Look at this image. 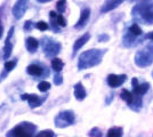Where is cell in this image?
Segmentation results:
<instances>
[{
	"label": "cell",
	"instance_id": "cell-1",
	"mask_svg": "<svg viewBox=\"0 0 153 137\" xmlns=\"http://www.w3.org/2000/svg\"><path fill=\"white\" fill-rule=\"evenodd\" d=\"M105 53H106V49H89V50L83 52L79 56L78 69L81 71L85 69H89V67L98 65L102 62V59Z\"/></svg>",
	"mask_w": 153,
	"mask_h": 137
},
{
	"label": "cell",
	"instance_id": "cell-2",
	"mask_svg": "<svg viewBox=\"0 0 153 137\" xmlns=\"http://www.w3.org/2000/svg\"><path fill=\"white\" fill-rule=\"evenodd\" d=\"M133 16L144 24H153V1H143L133 8Z\"/></svg>",
	"mask_w": 153,
	"mask_h": 137
},
{
	"label": "cell",
	"instance_id": "cell-3",
	"mask_svg": "<svg viewBox=\"0 0 153 137\" xmlns=\"http://www.w3.org/2000/svg\"><path fill=\"white\" fill-rule=\"evenodd\" d=\"M37 126L32 122L23 121L16 124L6 134V137H34Z\"/></svg>",
	"mask_w": 153,
	"mask_h": 137
},
{
	"label": "cell",
	"instance_id": "cell-4",
	"mask_svg": "<svg viewBox=\"0 0 153 137\" xmlns=\"http://www.w3.org/2000/svg\"><path fill=\"white\" fill-rule=\"evenodd\" d=\"M40 45L42 47L45 56L48 57V59H51V57L56 56L58 53L61 52V49H62L61 42L51 39V38H48V37H44L41 39V41H40Z\"/></svg>",
	"mask_w": 153,
	"mask_h": 137
},
{
	"label": "cell",
	"instance_id": "cell-5",
	"mask_svg": "<svg viewBox=\"0 0 153 137\" xmlns=\"http://www.w3.org/2000/svg\"><path fill=\"white\" fill-rule=\"evenodd\" d=\"M135 63L140 67L149 66L153 63V46L149 45L137 52L135 56Z\"/></svg>",
	"mask_w": 153,
	"mask_h": 137
},
{
	"label": "cell",
	"instance_id": "cell-6",
	"mask_svg": "<svg viewBox=\"0 0 153 137\" xmlns=\"http://www.w3.org/2000/svg\"><path fill=\"white\" fill-rule=\"evenodd\" d=\"M55 126L57 128H65L68 126L74 124L76 121V116L74 112L71 110H66V111L59 112L57 116L55 117Z\"/></svg>",
	"mask_w": 153,
	"mask_h": 137
},
{
	"label": "cell",
	"instance_id": "cell-7",
	"mask_svg": "<svg viewBox=\"0 0 153 137\" xmlns=\"http://www.w3.org/2000/svg\"><path fill=\"white\" fill-rule=\"evenodd\" d=\"M21 99L27 101L30 107H31V109H36V107L41 106V105L44 104V102L47 99V95L40 97L38 95H36V94H23V95L21 96Z\"/></svg>",
	"mask_w": 153,
	"mask_h": 137
},
{
	"label": "cell",
	"instance_id": "cell-8",
	"mask_svg": "<svg viewBox=\"0 0 153 137\" xmlns=\"http://www.w3.org/2000/svg\"><path fill=\"white\" fill-rule=\"evenodd\" d=\"M27 4H29V0H16L13 7V10H12L13 16L16 20H21L24 16L26 9H27Z\"/></svg>",
	"mask_w": 153,
	"mask_h": 137
},
{
	"label": "cell",
	"instance_id": "cell-9",
	"mask_svg": "<svg viewBox=\"0 0 153 137\" xmlns=\"http://www.w3.org/2000/svg\"><path fill=\"white\" fill-rule=\"evenodd\" d=\"M26 72H27V74L33 76V77H44L49 73L46 70V66L40 63H32L30 65H27Z\"/></svg>",
	"mask_w": 153,
	"mask_h": 137
},
{
	"label": "cell",
	"instance_id": "cell-10",
	"mask_svg": "<svg viewBox=\"0 0 153 137\" xmlns=\"http://www.w3.org/2000/svg\"><path fill=\"white\" fill-rule=\"evenodd\" d=\"M131 84H133V95L134 96H143L146 94V91L150 88V85L147 82L144 84H138V80L137 78H133L131 80Z\"/></svg>",
	"mask_w": 153,
	"mask_h": 137
},
{
	"label": "cell",
	"instance_id": "cell-11",
	"mask_svg": "<svg viewBox=\"0 0 153 137\" xmlns=\"http://www.w3.org/2000/svg\"><path fill=\"white\" fill-rule=\"evenodd\" d=\"M15 31V27L12 26L9 29V32L7 34L6 40H5V46H4V59H8L12 55V50H13V44H12V37Z\"/></svg>",
	"mask_w": 153,
	"mask_h": 137
},
{
	"label": "cell",
	"instance_id": "cell-12",
	"mask_svg": "<svg viewBox=\"0 0 153 137\" xmlns=\"http://www.w3.org/2000/svg\"><path fill=\"white\" fill-rule=\"evenodd\" d=\"M127 80L126 74H108V85L111 88H118Z\"/></svg>",
	"mask_w": 153,
	"mask_h": 137
},
{
	"label": "cell",
	"instance_id": "cell-13",
	"mask_svg": "<svg viewBox=\"0 0 153 137\" xmlns=\"http://www.w3.org/2000/svg\"><path fill=\"white\" fill-rule=\"evenodd\" d=\"M90 17V9L88 7H86V8H83L82 10H81V14H80V17H79V20L76 22V24L74 25V29L76 30H80V29H82L83 26L87 24V22L89 20Z\"/></svg>",
	"mask_w": 153,
	"mask_h": 137
},
{
	"label": "cell",
	"instance_id": "cell-14",
	"mask_svg": "<svg viewBox=\"0 0 153 137\" xmlns=\"http://www.w3.org/2000/svg\"><path fill=\"white\" fill-rule=\"evenodd\" d=\"M89 39H90L89 33H85V34H82L80 38H78V39L76 40V42H74V45H73V53H72V56H73V57L76 56V53L79 52V49H81L82 46L87 44V41H88Z\"/></svg>",
	"mask_w": 153,
	"mask_h": 137
},
{
	"label": "cell",
	"instance_id": "cell-15",
	"mask_svg": "<svg viewBox=\"0 0 153 137\" xmlns=\"http://www.w3.org/2000/svg\"><path fill=\"white\" fill-rule=\"evenodd\" d=\"M125 0H105L101 8V13H108L115 9L119 5H121Z\"/></svg>",
	"mask_w": 153,
	"mask_h": 137
},
{
	"label": "cell",
	"instance_id": "cell-16",
	"mask_svg": "<svg viewBox=\"0 0 153 137\" xmlns=\"http://www.w3.org/2000/svg\"><path fill=\"white\" fill-rule=\"evenodd\" d=\"M39 45H40L39 40H37L36 38H33V37H27L25 39L26 49H27V52L32 53V54L37 52V49L39 48Z\"/></svg>",
	"mask_w": 153,
	"mask_h": 137
},
{
	"label": "cell",
	"instance_id": "cell-17",
	"mask_svg": "<svg viewBox=\"0 0 153 137\" xmlns=\"http://www.w3.org/2000/svg\"><path fill=\"white\" fill-rule=\"evenodd\" d=\"M87 96V91L81 82H78L74 85V97L76 101H83Z\"/></svg>",
	"mask_w": 153,
	"mask_h": 137
},
{
	"label": "cell",
	"instance_id": "cell-18",
	"mask_svg": "<svg viewBox=\"0 0 153 137\" xmlns=\"http://www.w3.org/2000/svg\"><path fill=\"white\" fill-rule=\"evenodd\" d=\"M120 97H121V99H123L128 105H130L131 102H133V99H134V95H133L131 91L127 90V89H122L121 93H120Z\"/></svg>",
	"mask_w": 153,
	"mask_h": 137
},
{
	"label": "cell",
	"instance_id": "cell-19",
	"mask_svg": "<svg viewBox=\"0 0 153 137\" xmlns=\"http://www.w3.org/2000/svg\"><path fill=\"white\" fill-rule=\"evenodd\" d=\"M63 67H64V63L61 59L55 57V59H51V69L55 72H61Z\"/></svg>",
	"mask_w": 153,
	"mask_h": 137
},
{
	"label": "cell",
	"instance_id": "cell-20",
	"mask_svg": "<svg viewBox=\"0 0 153 137\" xmlns=\"http://www.w3.org/2000/svg\"><path fill=\"white\" fill-rule=\"evenodd\" d=\"M123 130L121 127H112L110 128L106 134V137H122Z\"/></svg>",
	"mask_w": 153,
	"mask_h": 137
},
{
	"label": "cell",
	"instance_id": "cell-21",
	"mask_svg": "<svg viewBox=\"0 0 153 137\" xmlns=\"http://www.w3.org/2000/svg\"><path fill=\"white\" fill-rule=\"evenodd\" d=\"M128 32H130L131 34H134L135 37H138V36H140V34L143 33V31H142L140 26L138 25L137 23H134V24H131V25L129 26Z\"/></svg>",
	"mask_w": 153,
	"mask_h": 137
},
{
	"label": "cell",
	"instance_id": "cell-22",
	"mask_svg": "<svg viewBox=\"0 0 153 137\" xmlns=\"http://www.w3.org/2000/svg\"><path fill=\"white\" fill-rule=\"evenodd\" d=\"M54 17H55V21H56V23H57V24L61 26V27H64V26H66V20L64 19V16L62 15V14H56V13H55Z\"/></svg>",
	"mask_w": 153,
	"mask_h": 137
},
{
	"label": "cell",
	"instance_id": "cell-23",
	"mask_svg": "<svg viewBox=\"0 0 153 137\" xmlns=\"http://www.w3.org/2000/svg\"><path fill=\"white\" fill-rule=\"evenodd\" d=\"M56 9L58 14H63L66 10V0H58L56 4Z\"/></svg>",
	"mask_w": 153,
	"mask_h": 137
},
{
	"label": "cell",
	"instance_id": "cell-24",
	"mask_svg": "<svg viewBox=\"0 0 153 137\" xmlns=\"http://www.w3.org/2000/svg\"><path fill=\"white\" fill-rule=\"evenodd\" d=\"M16 64H17V61H16V59L5 62V70H6L7 73H8V72H10V71H13L14 69H15V66H16Z\"/></svg>",
	"mask_w": 153,
	"mask_h": 137
},
{
	"label": "cell",
	"instance_id": "cell-25",
	"mask_svg": "<svg viewBox=\"0 0 153 137\" xmlns=\"http://www.w3.org/2000/svg\"><path fill=\"white\" fill-rule=\"evenodd\" d=\"M51 86L48 81H41L38 85V89L41 91V93H46V91H48L51 89Z\"/></svg>",
	"mask_w": 153,
	"mask_h": 137
},
{
	"label": "cell",
	"instance_id": "cell-26",
	"mask_svg": "<svg viewBox=\"0 0 153 137\" xmlns=\"http://www.w3.org/2000/svg\"><path fill=\"white\" fill-rule=\"evenodd\" d=\"M34 137H55V133L51 129H46V130L38 133Z\"/></svg>",
	"mask_w": 153,
	"mask_h": 137
},
{
	"label": "cell",
	"instance_id": "cell-27",
	"mask_svg": "<svg viewBox=\"0 0 153 137\" xmlns=\"http://www.w3.org/2000/svg\"><path fill=\"white\" fill-rule=\"evenodd\" d=\"M36 27L40 31H46V30L49 29V25H48V23H46L45 21H39L38 23L36 24Z\"/></svg>",
	"mask_w": 153,
	"mask_h": 137
},
{
	"label": "cell",
	"instance_id": "cell-28",
	"mask_svg": "<svg viewBox=\"0 0 153 137\" xmlns=\"http://www.w3.org/2000/svg\"><path fill=\"white\" fill-rule=\"evenodd\" d=\"M89 137H102V130L100 129V128H97V127H94L91 130L89 131Z\"/></svg>",
	"mask_w": 153,
	"mask_h": 137
},
{
	"label": "cell",
	"instance_id": "cell-29",
	"mask_svg": "<svg viewBox=\"0 0 153 137\" xmlns=\"http://www.w3.org/2000/svg\"><path fill=\"white\" fill-rule=\"evenodd\" d=\"M54 84L56 86L62 85L63 84V77L61 74V72H56V74L54 76Z\"/></svg>",
	"mask_w": 153,
	"mask_h": 137
},
{
	"label": "cell",
	"instance_id": "cell-30",
	"mask_svg": "<svg viewBox=\"0 0 153 137\" xmlns=\"http://www.w3.org/2000/svg\"><path fill=\"white\" fill-rule=\"evenodd\" d=\"M24 31L26 32H29V31H31L32 29H33V22L32 21H26L25 23H24Z\"/></svg>",
	"mask_w": 153,
	"mask_h": 137
},
{
	"label": "cell",
	"instance_id": "cell-31",
	"mask_svg": "<svg viewBox=\"0 0 153 137\" xmlns=\"http://www.w3.org/2000/svg\"><path fill=\"white\" fill-rule=\"evenodd\" d=\"M110 39V37H108V34H101L100 37H98V41H101V42H104V41H108Z\"/></svg>",
	"mask_w": 153,
	"mask_h": 137
},
{
	"label": "cell",
	"instance_id": "cell-32",
	"mask_svg": "<svg viewBox=\"0 0 153 137\" xmlns=\"http://www.w3.org/2000/svg\"><path fill=\"white\" fill-rule=\"evenodd\" d=\"M2 32H4V26L1 24V20H0V39H1V37H2Z\"/></svg>",
	"mask_w": 153,
	"mask_h": 137
},
{
	"label": "cell",
	"instance_id": "cell-33",
	"mask_svg": "<svg viewBox=\"0 0 153 137\" xmlns=\"http://www.w3.org/2000/svg\"><path fill=\"white\" fill-rule=\"evenodd\" d=\"M145 38H147V39H151V40H153V32L147 33L146 36H145Z\"/></svg>",
	"mask_w": 153,
	"mask_h": 137
},
{
	"label": "cell",
	"instance_id": "cell-34",
	"mask_svg": "<svg viewBox=\"0 0 153 137\" xmlns=\"http://www.w3.org/2000/svg\"><path fill=\"white\" fill-rule=\"evenodd\" d=\"M38 2H40V4H45V2H49V1H51V0H37Z\"/></svg>",
	"mask_w": 153,
	"mask_h": 137
},
{
	"label": "cell",
	"instance_id": "cell-35",
	"mask_svg": "<svg viewBox=\"0 0 153 137\" xmlns=\"http://www.w3.org/2000/svg\"><path fill=\"white\" fill-rule=\"evenodd\" d=\"M152 76H153V72H152Z\"/></svg>",
	"mask_w": 153,
	"mask_h": 137
}]
</instances>
